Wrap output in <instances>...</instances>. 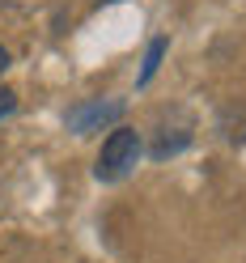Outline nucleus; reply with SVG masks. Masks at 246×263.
<instances>
[{"label": "nucleus", "instance_id": "f257e3e1", "mask_svg": "<svg viewBox=\"0 0 246 263\" xmlns=\"http://www.w3.org/2000/svg\"><path fill=\"white\" fill-rule=\"evenodd\" d=\"M144 157V140L136 127H119L115 123V132L102 140V153H98L93 161V178L98 183H119V178H127Z\"/></svg>", "mask_w": 246, "mask_h": 263}, {"label": "nucleus", "instance_id": "f03ea898", "mask_svg": "<svg viewBox=\"0 0 246 263\" xmlns=\"http://www.w3.org/2000/svg\"><path fill=\"white\" fill-rule=\"evenodd\" d=\"M123 110H127L123 98H85V102H77L64 115V123H68V132H77V136H93V132L119 123Z\"/></svg>", "mask_w": 246, "mask_h": 263}, {"label": "nucleus", "instance_id": "7ed1b4c3", "mask_svg": "<svg viewBox=\"0 0 246 263\" xmlns=\"http://www.w3.org/2000/svg\"><path fill=\"white\" fill-rule=\"evenodd\" d=\"M170 51V39H153L149 43V51H144V68H140V77H136V85H149V81L157 77V68H161V55Z\"/></svg>", "mask_w": 246, "mask_h": 263}, {"label": "nucleus", "instance_id": "20e7f679", "mask_svg": "<svg viewBox=\"0 0 246 263\" xmlns=\"http://www.w3.org/2000/svg\"><path fill=\"white\" fill-rule=\"evenodd\" d=\"M13 110H17V93H13V89H0V119H9Z\"/></svg>", "mask_w": 246, "mask_h": 263}, {"label": "nucleus", "instance_id": "39448f33", "mask_svg": "<svg viewBox=\"0 0 246 263\" xmlns=\"http://www.w3.org/2000/svg\"><path fill=\"white\" fill-rule=\"evenodd\" d=\"M9 64H13V55H9V47H0V77L9 72Z\"/></svg>", "mask_w": 246, "mask_h": 263}]
</instances>
